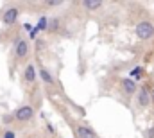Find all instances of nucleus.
Here are the masks:
<instances>
[{"instance_id": "obj_18", "label": "nucleus", "mask_w": 154, "mask_h": 138, "mask_svg": "<svg viewBox=\"0 0 154 138\" xmlns=\"http://www.w3.org/2000/svg\"><path fill=\"white\" fill-rule=\"evenodd\" d=\"M23 29H25V31H32V25H31V24H25Z\"/></svg>"}, {"instance_id": "obj_15", "label": "nucleus", "mask_w": 154, "mask_h": 138, "mask_svg": "<svg viewBox=\"0 0 154 138\" xmlns=\"http://www.w3.org/2000/svg\"><path fill=\"white\" fill-rule=\"evenodd\" d=\"M145 136H147V138H154V126H151V127L147 129V133H145Z\"/></svg>"}, {"instance_id": "obj_2", "label": "nucleus", "mask_w": 154, "mask_h": 138, "mask_svg": "<svg viewBox=\"0 0 154 138\" xmlns=\"http://www.w3.org/2000/svg\"><path fill=\"white\" fill-rule=\"evenodd\" d=\"M13 50H14V58H16L18 61L27 59L29 50H31L29 41H27L25 38H16V39H14V45H13Z\"/></svg>"}, {"instance_id": "obj_9", "label": "nucleus", "mask_w": 154, "mask_h": 138, "mask_svg": "<svg viewBox=\"0 0 154 138\" xmlns=\"http://www.w3.org/2000/svg\"><path fill=\"white\" fill-rule=\"evenodd\" d=\"M38 75H39V79H41V83H43V84H47V86H56V79L52 77L50 70L47 68V67L39 65V67H38Z\"/></svg>"}, {"instance_id": "obj_6", "label": "nucleus", "mask_w": 154, "mask_h": 138, "mask_svg": "<svg viewBox=\"0 0 154 138\" xmlns=\"http://www.w3.org/2000/svg\"><path fill=\"white\" fill-rule=\"evenodd\" d=\"M134 97H136V106L140 109L149 108V104H151V93H149V90L145 86H142V88L138 86V92L134 93Z\"/></svg>"}, {"instance_id": "obj_5", "label": "nucleus", "mask_w": 154, "mask_h": 138, "mask_svg": "<svg viewBox=\"0 0 154 138\" xmlns=\"http://www.w3.org/2000/svg\"><path fill=\"white\" fill-rule=\"evenodd\" d=\"M18 16H20V9L14 7V5H11V7H7V9L4 11V14H2V24L7 25V27H11V25L16 24Z\"/></svg>"}, {"instance_id": "obj_7", "label": "nucleus", "mask_w": 154, "mask_h": 138, "mask_svg": "<svg viewBox=\"0 0 154 138\" xmlns=\"http://www.w3.org/2000/svg\"><path fill=\"white\" fill-rule=\"evenodd\" d=\"M120 88H122V92H124L125 95H134V93L138 92V84H136V81L131 79V77L120 79Z\"/></svg>"}, {"instance_id": "obj_12", "label": "nucleus", "mask_w": 154, "mask_h": 138, "mask_svg": "<svg viewBox=\"0 0 154 138\" xmlns=\"http://www.w3.org/2000/svg\"><path fill=\"white\" fill-rule=\"evenodd\" d=\"M47 25H48V18H47V16H41L34 31H36V33H38V31H47Z\"/></svg>"}, {"instance_id": "obj_16", "label": "nucleus", "mask_w": 154, "mask_h": 138, "mask_svg": "<svg viewBox=\"0 0 154 138\" xmlns=\"http://www.w3.org/2000/svg\"><path fill=\"white\" fill-rule=\"evenodd\" d=\"M4 138H16V135H14L11 129H7V131H5V135H4Z\"/></svg>"}, {"instance_id": "obj_11", "label": "nucleus", "mask_w": 154, "mask_h": 138, "mask_svg": "<svg viewBox=\"0 0 154 138\" xmlns=\"http://www.w3.org/2000/svg\"><path fill=\"white\" fill-rule=\"evenodd\" d=\"M61 24H59V18H52V20H48V25H47V31L48 33H57L61 27H59Z\"/></svg>"}, {"instance_id": "obj_10", "label": "nucleus", "mask_w": 154, "mask_h": 138, "mask_svg": "<svg viewBox=\"0 0 154 138\" xmlns=\"http://www.w3.org/2000/svg\"><path fill=\"white\" fill-rule=\"evenodd\" d=\"M102 5H104V4H102L100 0H84V2H82V7H84V9H88L90 13L99 11Z\"/></svg>"}, {"instance_id": "obj_4", "label": "nucleus", "mask_w": 154, "mask_h": 138, "mask_svg": "<svg viewBox=\"0 0 154 138\" xmlns=\"http://www.w3.org/2000/svg\"><path fill=\"white\" fill-rule=\"evenodd\" d=\"M74 129H75L77 138H99L97 131H95L91 126L84 124V122H77V126L74 127Z\"/></svg>"}, {"instance_id": "obj_8", "label": "nucleus", "mask_w": 154, "mask_h": 138, "mask_svg": "<svg viewBox=\"0 0 154 138\" xmlns=\"http://www.w3.org/2000/svg\"><path fill=\"white\" fill-rule=\"evenodd\" d=\"M38 79V68L34 67V63H29L25 68H23V81L27 84H34Z\"/></svg>"}, {"instance_id": "obj_1", "label": "nucleus", "mask_w": 154, "mask_h": 138, "mask_svg": "<svg viewBox=\"0 0 154 138\" xmlns=\"http://www.w3.org/2000/svg\"><path fill=\"white\" fill-rule=\"evenodd\" d=\"M134 33H136V38H138V39L147 41V39L154 38V24L151 20H142V22L136 24Z\"/></svg>"}, {"instance_id": "obj_17", "label": "nucleus", "mask_w": 154, "mask_h": 138, "mask_svg": "<svg viewBox=\"0 0 154 138\" xmlns=\"http://www.w3.org/2000/svg\"><path fill=\"white\" fill-rule=\"evenodd\" d=\"M11 120H14V117H11V115H5L4 117V122H11Z\"/></svg>"}, {"instance_id": "obj_19", "label": "nucleus", "mask_w": 154, "mask_h": 138, "mask_svg": "<svg viewBox=\"0 0 154 138\" xmlns=\"http://www.w3.org/2000/svg\"><path fill=\"white\" fill-rule=\"evenodd\" d=\"M151 101H154V90H152V93H151Z\"/></svg>"}, {"instance_id": "obj_13", "label": "nucleus", "mask_w": 154, "mask_h": 138, "mask_svg": "<svg viewBox=\"0 0 154 138\" xmlns=\"http://www.w3.org/2000/svg\"><path fill=\"white\" fill-rule=\"evenodd\" d=\"M45 5H48V7H57V5H63V2H61V0H52V2H45Z\"/></svg>"}, {"instance_id": "obj_3", "label": "nucleus", "mask_w": 154, "mask_h": 138, "mask_svg": "<svg viewBox=\"0 0 154 138\" xmlns=\"http://www.w3.org/2000/svg\"><path fill=\"white\" fill-rule=\"evenodd\" d=\"M34 108L31 106V104H23V106H20L16 111H14V120L16 122H20V124H25V122H31L32 118H34Z\"/></svg>"}, {"instance_id": "obj_14", "label": "nucleus", "mask_w": 154, "mask_h": 138, "mask_svg": "<svg viewBox=\"0 0 154 138\" xmlns=\"http://www.w3.org/2000/svg\"><path fill=\"white\" fill-rule=\"evenodd\" d=\"M143 74V67H136V68H133V72H131V75H136V77H140Z\"/></svg>"}]
</instances>
